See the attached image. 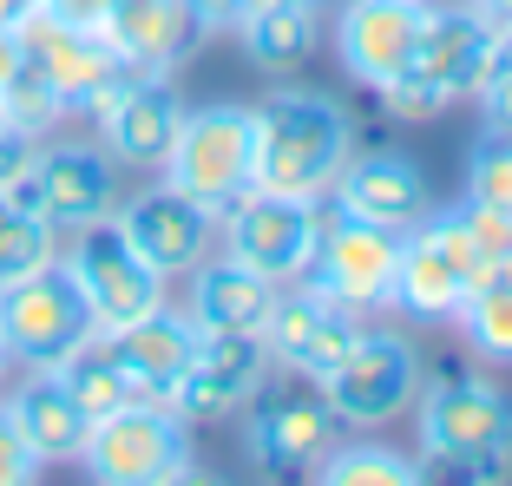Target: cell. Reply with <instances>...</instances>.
I'll return each instance as SVG.
<instances>
[{"label":"cell","mask_w":512,"mask_h":486,"mask_svg":"<svg viewBox=\"0 0 512 486\" xmlns=\"http://www.w3.org/2000/svg\"><path fill=\"white\" fill-rule=\"evenodd\" d=\"M256 152H250V184L256 191H283V198H329L348 165V112L322 92H270L250 112Z\"/></svg>","instance_id":"6da1fadb"},{"label":"cell","mask_w":512,"mask_h":486,"mask_svg":"<svg viewBox=\"0 0 512 486\" xmlns=\"http://www.w3.org/2000/svg\"><path fill=\"white\" fill-rule=\"evenodd\" d=\"M421 454L434 467H460V473H506L512 454V401L499 395L493 381H473V375H453L434 381L421 401Z\"/></svg>","instance_id":"7a4b0ae2"},{"label":"cell","mask_w":512,"mask_h":486,"mask_svg":"<svg viewBox=\"0 0 512 486\" xmlns=\"http://www.w3.org/2000/svg\"><path fill=\"white\" fill-rule=\"evenodd\" d=\"M86 473L106 486H165L191 473V434H184V414L165 401H132V408H112L92 421L86 434Z\"/></svg>","instance_id":"3957f363"},{"label":"cell","mask_w":512,"mask_h":486,"mask_svg":"<svg viewBox=\"0 0 512 486\" xmlns=\"http://www.w3.org/2000/svg\"><path fill=\"white\" fill-rule=\"evenodd\" d=\"M250 152H256V125L243 106L184 112L178 138H171V158H165V184L184 191L191 204H204L211 217H224L250 191Z\"/></svg>","instance_id":"277c9868"},{"label":"cell","mask_w":512,"mask_h":486,"mask_svg":"<svg viewBox=\"0 0 512 486\" xmlns=\"http://www.w3.org/2000/svg\"><path fill=\"white\" fill-rule=\"evenodd\" d=\"M480 243L460 224V211L447 217H421L401 230V263H394V296L407 316H460L473 289H480Z\"/></svg>","instance_id":"5b68a950"},{"label":"cell","mask_w":512,"mask_h":486,"mask_svg":"<svg viewBox=\"0 0 512 486\" xmlns=\"http://www.w3.org/2000/svg\"><path fill=\"white\" fill-rule=\"evenodd\" d=\"M99 329L79 296V283L46 263V270L20 276V283H0V342H7V362H27V368H53L73 342Z\"/></svg>","instance_id":"8992f818"},{"label":"cell","mask_w":512,"mask_h":486,"mask_svg":"<svg viewBox=\"0 0 512 486\" xmlns=\"http://www.w3.org/2000/svg\"><path fill=\"white\" fill-rule=\"evenodd\" d=\"M421 388V362H414V342L394 329L355 335V349L335 362V375H322V401H329L335 421L348 427H381L414 401Z\"/></svg>","instance_id":"52a82bcc"},{"label":"cell","mask_w":512,"mask_h":486,"mask_svg":"<svg viewBox=\"0 0 512 486\" xmlns=\"http://www.w3.org/2000/svg\"><path fill=\"white\" fill-rule=\"evenodd\" d=\"M66 276L79 283V296H86L99 329H125V322L151 316V309H165V276L151 270L132 243L119 237V224H106V217L79 230L73 257H66Z\"/></svg>","instance_id":"ba28073f"},{"label":"cell","mask_w":512,"mask_h":486,"mask_svg":"<svg viewBox=\"0 0 512 486\" xmlns=\"http://www.w3.org/2000/svg\"><path fill=\"white\" fill-rule=\"evenodd\" d=\"M394 263H401V230L362 224V217H335L316 230V250L302 263L309 289L342 309H375L394 296Z\"/></svg>","instance_id":"9c48e42d"},{"label":"cell","mask_w":512,"mask_h":486,"mask_svg":"<svg viewBox=\"0 0 512 486\" xmlns=\"http://www.w3.org/2000/svg\"><path fill=\"white\" fill-rule=\"evenodd\" d=\"M316 204L309 198H283V191H243L237 204L224 211V237H230V257L243 270L270 276V283H289L302 276L309 250H316Z\"/></svg>","instance_id":"30bf717a"},{"label":"cell","mask_w":512,"mask_h":486,"mask_svg":"<svg viewBox=\"0 0 512 486\" xmlns=\"http://www.w3.org/2000/svg\"><path fill=\"white\" fill-rule=\"evenodd\" d=\"M14 40H20V60L33 66V73L46 79V86L60 92L66 106H99L119 79H132V66L112 53V40L106 33H79V27H60L53 14H40L33 7L27 20L14 27Z\"/></svg>","instance_id":"8fae6325"},{"label":"cell","mask_w":512,"mask_h":486,"mask_svg":"<svg viewBox=\"0 0 512 486\" xmlns=\"http://www.w3.org/2000/svg\"><path fill=\"white\" fill-rule=\"evenodd\" d=\"M421 27H427V0H348L342 20H335L342 66L362 86H388L394 73H407Z\"/></svg>","instance_id":"7c38bea8"},{"label":"cell","mask_w":512,"mask_h":486,"mask_svg":"<svg viewBox=\"0 0 512 486\" xmlns=\"http://www.w3.org/2000/svg\"><path fill=\"white\" fill-rule=\"evenodd\" d=\"M92 119H99V132H106L112 158L158 171L171 158V138H178V125H184V106L158 73H132L92 106Z\"/></svg>","instance_id":"4fadbf2b"},{"label":"cell","mask_w":512,"mask_h":486,"mask_svg":"<svg viewBox=\"0 0 512 486\" xmlns=\"http://www.w3.org/2000/svg\"><path fill=\"white\" fill-rule=\"evenodd\" d=\"M211 224H217V217L204 211V204H191L184 191H171V184L138 191V198L119 211V237L132 243V250L158 276L197 270V263H204V250H211Z\"/></svg>","instance_id":"5bb4252c"},{"label":"cell","mask_w":512,"mask_h":486,"mask_svg":"<svg viewBox=\"0 0 512 486\" xmlns=\"http://www.w3.org/2000/svg\"><path fill=\"white\" fill-rule=\"evenodd\" d=\"M263 375H270L263 335H204L165 408L191 414V421H204V414H230L237 401H250L256 388H263Z\"/></svg>","instance_id":"9a60e30c"},{"label":"cell","mask_w":512,"mask_h":486,"mask_svg":"<svg viewBox=\"0 0 512 486\" xmlns=\"http://www.w3.org/2000/svg\"><path fill=\"white\" fill-rule=\"evenodd\" d=\"M486 53H493V20H486L480 7H447V14H427L407 73L427 79V86L453 106L460 92H473L486 79Z\"/></svg>","instance_id":"2e32d148"},{"label":"cell","mask_w":512,"mask_h":486,"mask_svg":"<svg viewBox=\"0 0 512 486\" xmlns=\"http://www.w3.org/2000/svg\"><path fill=\"white\" fill-rule=\"evenodd\" d=\"M33 184H40V217L53 230H86L99 217H112V165L92 145H53L33 152Z\"/></svg>","instance_id":"e0dca14e"},{"label":"cell","mask_w":512,"mask_h":486,"mask_svg":"<svg viewBox=\"0 0 512 486\" xmlns=\"http://www.w3.org/2000/svg\"><path fill=\"white\" fill-rule=\"evenodd\" d=\"M335 198H342V217H362V224H381V230H407V224L427 217V178L401 152H368V158H348L342 165Z\"/></svg>","instance_id":"ac0fdd59"},{"label":"cell","mask_w":512,"mask_h":486,"mask_svg":"<svg viewBox=\"0 0 512 486\" xmlns=\"http://www.w3.org/2000/svg\"><path fill=\"white\" fill-rule=\"evenodd\" d=\"M335 414L329 401H309V395H276V401H256L250 414V454L263 460L270 473H302L316 467L322 454L335 447Z\"/></svg>","instance_id":"d6986e66"},{"label":"cell","mask_w":512,"mask_h":486,"mask_svg":"<svg viewBox=\"0 0 512 486\" xmlns=\"http://www.w3.org/2000/svg\"><path fill=\"white\" fill-rule=\"evenodd\" d=\"M99 33L112 40V53H119L132 73H165L171 60L191 53L197 14L184 0H112V14H106Z\"/></svg>","instance_id":"ffe728a7"},{"label":"cell","mask_w":512,"mask_h":486,"mask_svg":"<svg viewBox=\"0 0 512 486\" xmlns=\"http://www.w3.org/2000/svg\"><path fill=\"white\" fill-rule=\"evenodd\" d=\"M112 349H119V362L132 368V381L145 388V401H171V388L184 381V368H191L197 355V322L171 316V309H151V316L125 322V329H106Z\"/></svg>","instance_id":"44dd1931"},{"label":"cell","mask_w":512,"mask_h":486,"mask_svg":"<svg viewBox=\"0 0 512 486\" xmlns=\"http://www.w3.org/2000/svg\"><path fill=\"white\" fill-rule=\"evenodd\" d=\"M270 303H276V283H270V276H256V270H243L237 257L197 263V283H191L197 335H263Z\"/></svg>","instance_id":"7402d4cb"},{"label":"cell","mask_w":512,"mask_h":486,"mask_svg":"<svg viewBox=\"0 0 512 486\" xmlns=\"http://www.w3.org/2000/svg\"><path fill=\"white\" fill-rule=\"evenodd\" d=\"M7 421L20 427V441L33 447L40 467L46 460H79L86 454V434H92V414L66 395V381L53 375V368H40V375L7 401Z\"/></svg>","instance_id":"603a6c76"},{"label":"cell","mask_w":512,"mask_h":486,"mask_svg":"<svg viewBox=\"0 0 512 486\" xmlns=\"http://www.w3.org/2000/svg\"><path fill=\"white\" fill-rule=\"evenodd\" d=\"M230 27L243 33V53L263 73H289L316 53V7L309 0H243V14Z\"/></svg>","instance_id":"cb8c5ba5"},{"label":"cell","mask_w":512,"mask_h":486,"mask_svg":"<svg viewBox=\"0 0 512 486\" xmlns=\"http://www.w3.org/2000/svg\"><path fill=\"white\" fill-rule=\"evenodd\" d=\"M53 375L66 381V395L79 401V408L99 421V414L112 408H132V401H145V388L132 381V368L119 362V349H112V335L106 329H92L86 342H73V349L53 362Z\"/></svg>","instance_id":"d4e9b609"},{"label":"cell","mask_w":512,"mask_h":486,"mask_svg":"<svg viewBox=\"0 0 512 486\" xmlns=\"http://www.w3.org/2000/svg\"><path fill=\"white\" fill-rule=\"evenodd\" d=\"M316 473L329 486H414L421 480V460H407V454H394V447H381V441H362V447H342V454H322L316 460Z\"/></svg>","instance_id":"484cf974"},{"label":"cell","mask_w":512,"mask_h":486,"mask_svg":"<svg viewBox=\"0 0 512 486\" xmlns=\"http://www.w3.org/2000/svg\"><path fill=\"white\" fill-rule=\"evenodd\" d=\"M66 112H73V106H66V99L46 86L27 60H20V73L7 79V86H0V125H7L14 138H46Z\"/></svg>","instance_id":"4316f807"},{"label":"cell","mask_w":512,"mask_h":486,"mask_svg":"<svg viewBox=\"0 0 512 486\" xmlns=\"http://www.w3.org/2000/svg\"><path fill=\"white\" fill-rule=\"evenodd\" d=\"M46 263H53V224L20 204H0V283H20Z\"/></svg>","instance_id":"83f0119b"},{"label":"cell","mask_w":512,"mask_h":486,"mask_svg":"<svg viewBox=\"0 0 512 486\" xmlns=\"http://www.w3.org/2000/svg\"><path fill=\"white\" fill-rule=\"evenodd\" d=\"M355 309H342V303H329L316 316V329H309V342H302L296 355H289V368L296 375H309V381H322V375H335V362H342L348 349H355Z\"/></svg>","instance_id":"f1b7e54d"},{"label":"cell","mask_w":512,"mask_h":486,"mask_svg":"<svg viewBox=\"0 0 512 486\" xmlns=\"http://www.w3.org/2000/svg\"><path fill=\"white\" fill-rule=\"evenodd\" d=\"M460 322L486 362H512V289H473L460 303Z\"/></svg>","instance_id":"f546056e"},{"label":"cell","mask_w":512,"mask_h":486,"mask_svg":"<svg viewBox=\"0 0 512 486\" xmlns=\"http://www.w3.org/2000/svg\"><path fill=\"white\" fill-rule=\"evenodd\" d=\"M467 191L493 211H512V132H493L467 158Z\"/></svg>","instance_id":"4dcf8cb0"},{"label":"cell","mask_w":512,"mask_h":486,"mask_svg":"<svg viewBox=\"0 0 512 486\" xmlns=\"http://www.w3.org/2000/svg\"><path fill=\"white\" fill-rule=\"evenodd\" d=\"M33 473H40V460H33V447L20 441V427L0 408V486H27Z\"/></svg>","instance_id":"1f68e13d"},{"label":"cell","mask_w":512,"mask_h":486,"mask_svg":"<svg viewBox=\"0 0 512 486\" xmlns=\"http://www.w3.org/2000/svg\"><path fill=\"white\" fill-rule=\"evenodd\" d=\"M473 92H480V106H486V125H493V132H512V66H493Z\"/></svg>","instance_id":"d6a6232c"},{"label":"cell","mask_w":512,"mask_h":486,"mask_svg":"<svg viewBox=\"0 0 512 486\" xmlns=\"http://www.w3.org/2000/svg\"><path fill=\"white\" fill-rule=\"evenodd\" d=\"M40 14H53L60 27H79V33H99L112 14V0H40Z\"/></svg>","instance_id":"836d02e7"},{"label":"cell","mask_w":512,"mask_h":486,"mask_svg":"<svg viewBox=\"0 0 512 486\" xmlns=\"http://www.w3.org/2000/svg\"><path fill=\"white\" fill-rule=\"evenodd\" d=\"M184 7L197 14V27H230L243 14V0H184Z\"/></svg>","instance_id":"e575fe53"},{"label":"cell","mask_w":512,"mask_h":486,"mask_svg":"<svg viewBox=\"0 0 512 486\" xmlns=\"http://www.w3.org/2000/svg\"><path fill=\"white\" fill-rule=\"evenodd\" d=\"M27 158H33V138H14L7 125H0V184L14 178V171L27 165Z\"/></svg>","instance_id":"d590c367"},{"label":"cell","mask_w":512,"mask_h":486,"mask_svg":"<svg viewBox=\"0 0 512 486\" xmlns=\"http://www.w3.org/2000/svg\"><path fill=\"white\" fill-rule=\"evenodd\" d=\"M480 289H512V250H499V257L480 263Z\"/></svg>","instance_id":"8d00e7d4"},{"label":"cell","mask_w":512,"mask_h":486,"mask_svg":"<svg viewBox=\"0 0 512 486\" xmlns=\"http://www.w3.org/2000/svg\"><path fill=\"white\" fill-rule=\"evenodd\" d=\"M20 73V40H14V27H0V86Z\"/></svg>","instance_id":"74e56055"},{"label":"cell","mask_w":512,"mask_h":486,"mask_svg":"<svg viewBox=\"0 0 512 486\" xmlns=\"http://www.w3.org/2000/svg\"><path fill=\"white\" fill-rule=\"evenodd\" d=\"M33 7H40V0H0V27H20Z\"/></svg>","instance_id":"f35d334b"},{"label":"cell","mask_w":512,"mask_h":486,"mask_svg":"<svg viewBox=\"0 0 512 486\" xmlns=\"http://www.w3.org/2000/svg\"><path fill=\"white\" fill-rule=\"evenodd\" d=\"M473 7H480L493 27H512V0H473Z\"/></svg>","instance_id":"ab89813d"},{"label":"cell","mask_w":512,"mask_h":486,"mask_svg":"<svg viewBox=\"0 0 512 486\" xmlns=\"http://www.w3.org/2000/svg\"><path fill=\"white\" fill-rule=\"evenodd\" d=\"M0 368H7V342H0Z\"/></svg>","instance_id":"60d3db41"},{"label":"cell","mask_w":512,"mask_h":486,"mask_svg":"<svg viewBox=\"0 0 512 486\" xmlns=\"http://www.w3.org/2000/svg\"><path fill=\"white\" fill-rule=\"evenodd\" d=\"M309 7H316V0H309Z\"/></svg>","instance_id":"b9f144b4"}]
</instances>
